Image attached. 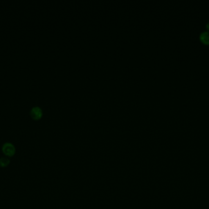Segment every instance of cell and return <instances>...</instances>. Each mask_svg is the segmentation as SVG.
<instances>
[{
	"label": "cell",
	"instance_id": "1",
	"mask_svg": "<svg viewBox=\"0 0 209 209\" xmlns=\"http://www.w3.org/2000/svg\"><path fill=\"white\" fill-rule=\"evenodd\" d=\"M2 151L6 156L11 157L15 153V148L13 144L9 142H6L3 146Z\"/></svg>",
	"mask_w": 209,
	"mask_h": 209
},
{
	"label": "cell",
	"instance_id": "2",
	"mask_svg": "<svg viewBox=\"0 0 209 209\" xmlns=\"http://www.w3.org/2000/svg\"><path fill=\"white\" fill-rule=\"evenodd\" d=\"M30 114L31 117L34 120H39L40 119L43 114L42 110L39 107H34L31 109Z\"/></svg>",
	"mask_w": 209,
	"mask_h": 209
},
{
	"label": "cell",
	"instance_id": "4",
	"mask_svg": "<svg viewBox=\"0 0 209 209\" xmlns=\"http://www.w3.org/2000/svg\"><path fill=\"white\" fill-rule=\"evenodd\" d=\"M10 163V160L6 157H2L0 158V167L5 168Z\"/></svg>",
	"mask_w": 209,
	"mask_h": 209
},
{
	"label": "cell",
	"instance_id": "3",
	"mask_svg": "<svg viewBox=\"0 0 209 209\" xmlns=\"http://www.w3.org/2000/svg\"><path fill=\"white\" fill-rule=\"evenodd\" d=\"M201 41L205 44H209V31H204L200 35Z\"/></svg>",
	"mask_w": 209,
	"mask_h": 209
},
{
	"label": "cell",
	"instance_id": "5",
	"mask_svg": "<svg viewBox=\"0 0 209 209\" xmlns=\"http://www.w3.org/2000/svg\"><path fill=\"white\" fill-rule=\"evenodd\" d=\"M206 28H207V29L209 31V22L207 24V25H206Z\"/></svg>",
	"mask_w": 209,
	"mask_h": 209
}]
</instances>
